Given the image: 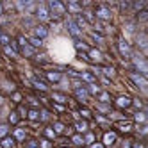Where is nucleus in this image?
Segmentation results:
<instances>
[{"mask_svg":"<svg viewBox=\"0 0 148 148\" xmlns=\"http://www.w3.org/2000/svg\"><path fill=\"white\" fill-rule=\"evenodd\" d=\"M54 100H57V102H61V103H64L68 98L64 97V95H61V93H54Z\"/></svg>","mask_w":148,"mask_h":148,"instance_id":"19","label":"nucleus"},{"mask_svg":"<svg viewBox=\"0 0 148 148\" xmlns=\"http://www.w3.org/2000/svg\"><path fill=\"white\" fill-rule=\"evenodd\" d=\"M29 118H30V120H39V112L34 111V109H30V111H29Z\"/></svg>","mask_w":148,"mask_h":148,"instance_id":"22","label":"nucleus"},{"mask_svg":"<svg viewBox=\"0 0 148 148\" xmlns=\"http://www.w3.org/2000/svg\"><path fill=\"white\" fill-rule=\"evenodd\" d=\"M0 43H2L4 47H7L9 43H11V39H9V36H5V34H0Z\"/></svg>","mask_w":148,"mask_h":148,"instance_id":"20","label":"nucleus"},{"mask_svg":"<svg viewBox=\"0 0 148 148\" xmlns=\"http://www.w3.org/2000/svg\"><path fill=\"white\" fill-rule=\"evenodd\" d=\"M91 57H93V59H100V52L93 50V52H91Z\"/></svg>","mask_w":148,"mask_h":148,"instance_id":"33","label":"nucleus"},{"mask_svg":"<svg viewBox=\"0 0 148 148\" xmlns=\"http://www.w3.org/2000/svg\"><path fill=\"white\" fill-rule=\"evenodd\" d=\"M129 79L136 84V86H139V88H143V89L148 88V79H145L143 75H139V73H130Z\"/></svg>","mask_w":148,"mask_h":148,"instance_id":"3","label":"nucleus"},{"mask_svg":"<svg viewBox=\"0 0 148 148\" xmlns=\"http://www.w3.org/2000/svg\"><path fill=\"white\" fill-rule=\"evenodd\" d=\"M30 45H32V47H41V45H43V43H41V39H38V38H32V39H30Z\"/></svg>","mask_w":148,"mask_h":148,"instance_id":"25","label":"nucleus"},{"mask_svg":"<svg viewBox=\"0 0 148 148\" xmlns=\"http://www.w3.org/2000/svg\"><path fill=\"white\" fill-rule=\"evenodd\" d=\"M118 129H120L121 132H129V130L132 129V123H130V121H120V123H118Z\"/></svg>","mask_w":148,"mask_h":148,"instance_id":"15","label":"nucleus"},{"mask_svg":"<svg viewBox=\"0 0 148 148\" xmlns=\"http://www.w3.org/2000/svg\"><path fill=\"white\" fill-rule=\"evenodd\" d=\"M97 16L100 20H103V22H109V20L112 18V13L105 5H100V7H97Z\"/></svg>","mask_w":148,"mask_h":148,"instance_id":"5","label":"nucleus"},{"mask_svg":"<svg viewBox=\"0 0 148 148\" xmlns=\"http://www.w3.org/2000/svg\"><path fill=\"white\" fill-rule=\"evenodd\" d=\"M14 102L20 103V102H22V97H20V95H14Z\"/></svg>","mask_w":148,"mask_h":148,"instance_id":"38","label":"nucleus"},{"mask_svg":"<svg viewBox=\"0 0 148 148\" xmlns=\"http://www.w3.org/2000/svg\"><path fill=\"white\" fill-rule=\"evenodd\" d=\"M75 95H77V98H80V102H88V91L84 88L75 86Z\"/></svg>","mask_w":148,"mask_h":148,"instance_id":"10","label":"nucleus"},{"mask_svg":"<svg viewBox=\"0 0 148 148\" xmlns=\"http://www.w3.org/2000/svg\"><path fill=\"white\" fill-rule=\"evenodd\" d=\"M39 20H43V22H45V20H48V9L45 7V5H39L38 7V14H36Z\"/></svg>","mask_w":148,"mask_h":148,"instance_id":"11","label":"nucleus"},{"mask_svg":"<svg viewBox=\"0 0 148 148\" xmlns=\"http://www.w3.org/2000/svg\"><path fill=\"white\" fill-rule=\"evenodd\" d=\"M32 82H34V86H36V88H39V89H47V86H45V82H41V80H38V79H34Z\"/></svg>","mask_w":148,"mask_h":148,"instance_id":"24","label":"nucleus"},{"mask_svg":"<svg viewBox=\"0 0 148 148\" xmlns=\"http://www.w3.org/2000/svg\"><path fill=\"white\" fill-rule=\"evenodd\" d=\"M89 91H91V93H100V89H98L97 84H89Z\"/></svg>","mask_w":148,"mask_h":148,"instance_id":"31","label":"nucleus"},{"mask_svg":"<svg viewBox=\"0 0 148 148\" xmlns=\"http://www.w3.org/2000/svg\"><path fill=\"white\" fill-rule=\"evenodd\" d=\"M68 9H71L73 13H79L82 7H80V4H77V2H70V4H68Z\"/></svg>","mask_w":148,"mask_h":148,"instance_id":"17","label":"nucleus"},{"mask_svg":"<svg viewBox=\"0 0 148 148\" xmlns=\"http://www.w3.org/2000/svg\"><path fill=\"white\" fill-rule=\"evenodd\" d=\"M54 132L56 134H61V132H64V125H62V123H54Z\"/></svg>","mask_w":148,"mask_h":148,"instance_id":"18","label":"nucleus"},{"mask_svg":"<svg viewBox=\"0 0 148 148\" xmlns=\"http://www.w3.org/2000/svg\"><path fill=\"white\" fill-rule=\"evenodd\" d=\"M139 14H141V16H139L141 20H148V11H143V13H139Z\"/></svg>","mask_w":148,"mask_h":148,"instance_id":"35","label":"nucleus"},{"mask_svg":"<svg viewBox=\"0 0 148 148\" xmlns=\"http://www.w3.org/2000/svg\"><path fill=\"white\" fill-rule=\"evenodd\" d=\"M121 148H130V143H125V145H123Z\"/></svg>","mask_w":148,"mask_h":148,"instance_id":"40","label":"nucleus"},{"mask_svg":"<svg viewBox=\"0 0 148 148\" xmlns=\"http://www.w3.org/2000/svg\"><path fill=\"white\" fill-rule=\"evenodd\" d=\"M0 13H2V5H0Z\"/></svg>","mask_w":148,"mask_h":148,"instance_id":"43","label":"nucleus"},{"mask_svg":"<svg viewBox=\"0 0 148 148\" xmlns=\"http://www.w3.org/2000/svg\"><path fill=\"white\" fill-rule=\"evenodd\" d=\"M5 52H7L9 56H16V52H14V50H11V48H9V47H5Z\"/></svg>","mask_w":148,"mask_h":148,"instance_id":"36","label":"nucleus"},{"mask_svg":"<svg viewBox=\"0 0 148 148\" xmlns=\"http://www.w3.org/2000/svg\"><path fill=\"white\" fill-rule=\"evenodd\" d=\"M103 73H105L107 77H112V75H114V68H109V66H105V68H103Z\"/></svg>","mask_w":148,"mask_h":148,"instance_id":"26","label":"nucleus"},{"mask_svg":"<svg viewBox=\"0 0 148 148\" xmlns=\"http://www.w3.org/2000/svg\"><path fill=\"white\" fill-rule=\"evenodd\" d=\"M75 127H77L79 132H86L88 130V123L86 121H79V123H75Z\"/></svg>","mask_w":148,"mask_h":148,"instance_id":"16","label":"nucleus"},{"mask_svg":"<svg viewBox=\"0 0 148 148\" xmlns=\"http://www.w3.org/2000/svg\"><path fill=\"white\" fill-rule=\"evenodd\" d=\"M47 79L50 82H59L61 80V73L59 71H47Z\"/></svg>","mask_w":148,"mask_h":148,"instance_id":"14","label":"nucleus"},{"mask_svg":"<svg viewBox=\"0 0 148 148\" xmlns=\"http://www.w3.org/2000/svg\"><path fill=\"white\" fill-rule=\"evenodd\" d=\"M86 18L89 20V22H91V23L95 22V18H93V14H91V13H86Z\"/></svg>","mask_w":148,"mask_h":148,"instance_id":"37","label":"nucleus"},{"mask_svg":"<svg viewBox=\"0 0 148 148\" xmlns=\"http://www.w3.org/2000/svg\"><path fill=\"white\" fill-rule=\"evenodd\" d=\"M136 120H137V121H145L146 116H145L143 112H136Z\"/></svg>","mask_w":148,"mask_h":148,"instance_id":"30","label":"nucleus"},{"mask_svg":"<svg viewBox=\"0 0 148 148\" xmlns=\"http://www.w3.org/2000/svg\"><path fill=\"white\" fill-rule=\"evenodd\" d=\"M48 7H50V11L54 13V16H61V14L66 13V5L57 2V0H52V2L48 4Z\"/></svg>","mask_w":148,"mask_h":148,"instance_id":"2","label":"nucleus"},{"mask_svg":"<svg viewBox=\"0 0 148 148\" xmlns=\"http://www.w3.org/2000/svg\"><path fill=\"white\" fill-rule=\"evenodd\" d=\"M132 62H134L136 70H139L141 75H148V61H146L143 56H139V54L132 56Z\"/></svg>","mask_w":148,"mask_h":148,"instance_id":"1","label":"nucleus"},{"mask_svg":"<svg viewBox=\"0 0 148 148\" xmlns=\"http://www.w3.org/2000/svg\"><path fill=\"white\" fill-rule=\"evenodd\" d=\"M0 136H2V137L7 136V125H0Z\"/></svg>","mask_w":148,"mask_h":148,"instance_id":"29","label":"nucleus"},{"mask_svg":"<svg viewBox=\"0 0 148 148\" xmlns=\"http://www.w3.org/2000/svg\"><path fill=\"white\" fill-rule=\"evenodd\" d=\"M9 120H11V123H18V112H11V116H9Z\"/></svg>","mask_w":148,"mask_h":148,"instance_id":"28","label":"nucleus"},{"mask_svg":"<svg viewBox=\"0 0 148 148\" xmlns=\"http://www.w3.org/2000/svg\"><path fill=\"white\" fill-rule=\"evenodd\" d=\"M13 145H14V137L13 136L2 137V148H13Z\"/></svg>","mask_w":148,"mask_h":148,"instance_id":"13","label":"nucleus"},{"mask_svg":"<svg viewBox=\"0 0 148 148\" xmlns=\"http://www.w3.org/2000/svg\"><path fill=\"white\" fill-rule=\"evenodd\" d=\"M34 34H36L38 39H43V38L48 36V30H47L45 25H38V27H34Z\"/></svg>","mask_w":148,"mask_h":148,"instance_id":"9","label":"nucleus"},{"mask_svg":"<svg viewBox=\"0 0 148 148\" xmlns=\"http://www.w3.org/2000/svg\"><path fill=\"white\" fill-rule=\"evenodd\" d=\"M118 50H120V54H121L123 57H127V59H129V57H132V50H130V45L127 43L125 39H120V41H118Z\"/></svg>","mask_w":148,"mask_h":148,"instance_id":"4","label":"nucleus"},{"mask_svg":"<svg viewBox=\"0 0 148 148\" xmlns=\"http://www.w3.org/2000/svg\"><path fill=\"white\" fill-rule=\"evenodd\" d=\"M116 105L121 107V109H127V107H130V105H132V98H129V97H118V98H116Z\"/></svg>","mask_w":148,"mask_h":148,"instance_id":"8","label":"nucleus"},{"mask_svg":"<svg viewBox=\"0 0 148 148\" xmlns=\"http://www.w3.org/2000/svg\"><path fill=\"white\" fill-rule=\"evenodd\" d=\"M146 116H148V111H146Z\"/></svg>","mask_w":148,"mask_h":148,"instance_id":"44","label":"nucleus"},{"mask_svg":"<svg viewBox=\"0 0 148 148\" xmlns=\"http://www.w3.org/2000/svg\"><path fill=\"white\" fill-rule=\"evenodd\" d=\"M136 41H137V47H139V48H143V50L148 48V34L139 32V34L136 36Z\"/></svg>","mask_w":148,"mask_h":148,"instance_id":"6","label":"nucleus"},{"mask_svg":"<svg viewBox=\"0 0 148 148\" xmlns=\"http://www.w3.org/2000/svg\"><path fill=\"white\" fill-rule=\"evenodd\" d=\"M66 25H68V30H70V34H71L73 38H79V36L82 34V30H80V29L77 27V23L73 22V20H70V22H68Z\"/></svg>","mask_w":148,"mask_h":148,"instance_id":"7","label":"nucleus"},{"mask_svg":"<svg viewBox=\"0 0 148 148\" xmlns=\"http://www.w3.org/2000/svg\"><path fill=\"white\" fill-rule=\"evenodd\" d=\"M80 114L84 116V118H89V116H91V114H89V111H86V109H80Z\"/></svg>","mask_w":148,"mask_h":148,"instance_id":"34","label":"nucleus"},{"mask_svg":"<svg viewBox=\"0 0 148 148\" xmlns=\"http://www.w3.org/2000/svg\"><path fill=\"white\" fill-rule=\"evenodd\" d=\"M91 148H102V146H100V145H93Z\"/></svg>","mask_w":148,"mask_h":148,"instance_id":"42","label":"nucleus"},{"mask_svg":"<svg viewBox=\"0 0 148 148\" xmlns=\"http://www.w3.org/2000/svg\"><path fill=\"white\" fill-rule=\"evenodd\" d=\"M43 148H50V145H48V141H43Z\"/></svg>","mask_w":148,"mask_h":148,"instance_id":"39","label":"nucleus"},{"mask_svg":"<svg viewBox=\"0 0 148 148\" xmlns=\"http://www.w3.org/2000/svg\"><path fill=\"white\" fill-rule=\"evenodd\" d=\"M71 141H73V145H82V143H84V137H82V136H73Z\"/></svg>","mask_w":148,"mask_h":148,"instance_id":"23","label":"nucleus"},{"mask_svg":"<svg viewBox=\"0 0 148 148\" xmlns=\"http://www.w3.org/2000/svg\"><path fill=\"white\" fill-rule=\"evenodd\" d=\"M14 136H16V139H23V137H25V132H23L22 129H16Z\"/></svg>","mask_w":148,"mask_h":148,"instance_id":"27","label":"nucleus"},{"mask_svg":"<svg viewBox=\"0 0 148 148\" xmlns=\"http://www.w3.org/2000/svg\"><path fill=\"white\" fill-rule=\"evenodd\" d=\"M143 134H148V127H145V129H143Z\"/></svg>","mask_w":148,"mask_h":148,"instance_id":"41","label":"nucleus"},{"mask_svg":"<svg viewBox=\"0 0 148 148\" xmlns=\"http://www.w3.org/2000/svg\"><path fill=\"white\" fill-rule=\"evenodd\" d=\"M114 141H116V134H114V132H105V136H103V145L109 146V145H112Z\"/></svg>","mask_w":148,"mask_h":148,"instance_id":"12","label":"nucleus"},{"mask_svg":"<svg viewBox=\"0 0 148 148\" xmlns=\"http://www.w3.org/2000/svg\"><path fill=\"white\" fill-rule=\"evenodd\" d=\"M45 134H47L48 137H52V139L56 137V132H54V129H47V130H45Z\"/></svg>","mask_w":148,"mask_h":148,"instance_id":"32","label":"nucleus"},{"mask_svg":"<svg viewBox=\"0 0 148 148\" xmlns=\"http://www.w3.org/2000/svg\"><path fill=\"white\" fill-rule=\"evenodd\" d=\"M100 102H103V103H109V102H111L109 93H100Z\"/></svg>","mask_w":148,"mask_h":148,"instance_id":"21","label":"nucleus"}]
</instances>
